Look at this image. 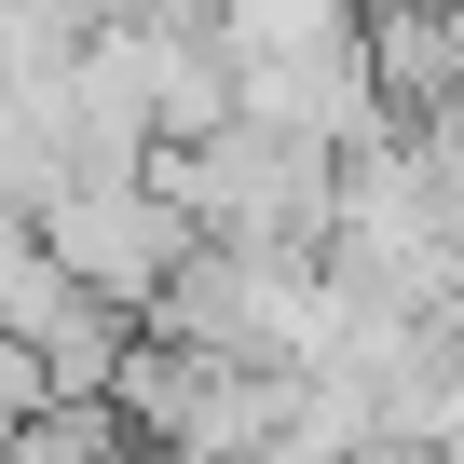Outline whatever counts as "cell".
Listing matches in <instances>:
<instances>
[{
	"mask_svg": "<svg viewBox=\"0 0 464 464\" xmlns=\"http://www.w3.org/2000/svg\"><path fill=\"white\" fill-rule=\"evenodd\" d=\"M28 232H42V260H55L82 301H110V314H150V287H164L178 246H191V218L150 191V164H69V178L28 205Z\"/></svg>",
	"mask_w": 464,
	"mask_h": 464,
	"instance_id": "obj_1",
	"label": "cell"
},
{
	"mask_svg": "<svg viewBox=\"0 0 464 464\" xmlns=\"http://www.w3.org/2000/svg\"><path fill=\"white\" fill-rule=\"evenodd\" d=\"M0 450H28V464H55V450H137V410L123 396H28Z\"/></svg>",
	"mask_w": 464,
	"mask_h": 464,
	"instance_id": "obj_2",
	"label": "cell"
},
{
	"mask_svg": "<svg viewBox=\"0 0 464 464\" xmlns=\"http://www.w3.org/2000/svg\"><path fill=\"white\" fill-rule=\"evenodd\" d=\"M28 396H42V369H28V342H14V328H0V437H14V410H28Z\"/></svg>",
	"mask_w": 464,
	"mask_h": 464,
	"instance_id": "obj_3",
	"label": "cell"
}]
</instances>
